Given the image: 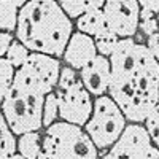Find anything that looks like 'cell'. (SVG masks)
<instances>
[{
	"label": "cell",
	"mask_w": 159,
	"mask_h": 159,
	"mask_svg": "<svg viewBox=\"0 0 159 159\" xmlns=\"http://www.w3.org/2000/svg\"><path fill=\"white\" fill-rule=\"evenodd\" d=\"M111 80L108 96L127 121L143 123L159 103V62L143 42L119 38L110 56Z\"/></svg>",
	"instance_id": "6da1fadb"
},
{
	"label": "cell",
	"mask_w": 159,
	"mask_h": 159,
	"mask_svg": "<svg viewBox=\"0 0 159 159\" xmlns=\"http://www.w3.org/2000/svg\"><path fill=\"white\" fill-rule=\"evenodd\" d=\"M73 32V19L56 0H29L19 8L15 37L30 52H43L61 59Z\"/></svg>",
	"instance_id": "7a4b0ae2"
},
{
	"label": "cell",
	"mask_w": 159,
	"mask_h": 159,
	"mask_svg": "<svg viewBox=\"0 0 159 159\" xmlns=\"http://www.w3.org/2000/svg\"><path fill=\"white\" fill-rule=\"evenodd\" d=\"M45 97L46 92L27 65L24 64L16 69L13 84L0 103L2 113L15 135L43 129Z\"/></svg>",
	"instance_id": "3957f363"
},
{
	"label": "cell",
	"mask_w": 159,
	"mask_h": 159,
	"mask_svg": "<svg viewBox=\"0 0 159 159\" xmlns=\"http://www.w3.org/2000/svg\"><path fill=\"white\" fill-rule=\"evenodd\" d=\"M99 150L84 130L64 119L43 127L40 159H96Z\"/></svg>",
	"instance_id": "277c9868"
},
{
	"label": "cell",
	"mask_w": 159,
	"mask_h": 159,
	"mask_svg": "<svg viewBox=\"0 0 159 159\" xmlns=\"http://www.w3.org/2000/svg\"><path fill=\"white\" fill-rule=\"evenodd\" d=\"M54 94L59 105V119L84 126L92 113L94 97L84 88L78 70L62 65Z\"/></svg>",
	"instance_id": "5b68a950"
},
{
	"label": "cell",
	"mask_w": 159,
	"mask_h": 159,
	"mask_svg": "<svg viewBox=\"0 0 159 159\" xmlns=\"http://www.w3.org/2000/svg\"><path fill=\"white\" fill-rule=\"evenodd\" d=\"M127 123V118L118 103L108 94H103L94 97L92 113L83 127L97 147L99 156H102L118 140Z\"/></svg>",
	"instance_id": "8992f818"
},
{
	"label": "cell",
	"mask_w": 159,
	"mask_h": 159,
	"mask_svg": "<svg viewBox=\"0 0 159 159\" xmlns=\"http://www.w3.org/2000/svg\"><path fill=\"white\" fill-rule=\"evenodd\" d=\"M105 159L132 157V159H159V150L153 143L143 123H127L121 135L102 154Z\"/></svg>",
	"instance_id": "52a82bcc"
},
{
	"label": "cell",
	"mask_w": 159,
	"mask_h": 159,
	"mask_svg": "<svg viewBox=\"0 0 159 159\" xmlns=\"http://www.w3.org/2000/svg\"><path fill=\"white\" fill-rule=\"evenodd\" d=\"M102 11L108 29L119 38L135 37V34L139 32V0H105Z\"/></svg>",
	"instance_id": "ba28073f"
},
{
	"label": "cell",
	"mask_w": 159,
	"mask_h": 159,
	"mask_svg": "<svg viewBox=\"0 0 159 159\" xmlns=\"http://www.w3.org/2000/svg\"><path fill=\"white\" fill-rule=\"evenodd\" d=\"M80 78L84 88L91 92L92 97L108 94L110 80H111V64L110 57L97 54L89 64L78 70Z\"/></svg>",
	"instance_id": "9c48e42d"
},
{
	"label": "cell",
	"mask_w": 159,
	"mask_h": 159,
	"mask_svg": "<svg viewBox=\"0 0 159 159\" xmlns=\"http://www.w3.org/2000/svg\"><path fill=\"white\" fill-rule=\"evenodd\" d=\"M97 54L99 52L96 48L94 37L83 34L80 30H75L69 40L67 46H65V51L61 59L64 61L65 65H69V67L75 70H80L86 64H89Z\"/></svg>",
	"instance_id": "30bf717a"
},
{
	"label": "cell",
	"mask_w": 159,
	"mask_h": 159,
	"mask_svg": "<svg viewBox=\"0 0 159 159\" xmlns=\"http://www.w3.org/2000/svg\"><path fill=\"white\" fill-rule=\"evenodd\" d=\"M25 65L35 75V78L38 80V83L42 84L46 94H49V92L56 89L57 81H59V75H61V69H62L59 57L43 54V52H30Z\"/></svg>",
	"instance_id": "8fae6325"
},
{
	"label": "cell",
	"mask_w": 159,
	"mask_h": 159,
	"mask_svg": "<svg viewBox=\"0 0 159 159\" xmlns=\"http://www.w3.org/2000/svg\"><path fill=\"white\" fill-rule=\"evenodd\" d=\"M75 27H76V30L88 34L91 37H97L103 32L110 30L107 22H105V16H103L102 8L89 10V11L83 13L81 16H78L75 19Z\"/></svg>",
	"instance_id": "7c38bea8"
},
{
	"label": "cell",
	"mask_w": 159,
	"mask_h": 159,
	"mask_svg": "<svg viewBox=\"0 0 159 159\" xmlns=\"http://www.w3.org/2000/svg\"><path fill=\"white\" fill-rule=\"evenodd\" d=\"M16 151L25 159H40V154H42V130H30L18 135Z\"/></svg>",
	"instance_id": "4fadbf2b"
},
{
	"label": "cell",
	"mask_w": 159,
	"mask_h": 159,
	"mask_svg": "<svg viewBox=\"0 0 159 159\" xmlns=\"http://www.w3.org/2000/svg\"><path fill=\"white\" fill-rule=\"evenodd\" d=\"M16 145H18V135H15V132L8 126L2 113V108H0V159L11 157L16 153Z\"/></svg>",
	"instance_id": "5bb4252c"
},
{
	"label": "cell",
	"mask_w": 159,
	"mask_h": 159,
	"mask_svg": "<svg viewBox=\"0 0 159 159\" xmlns=\"http://www.w3.org/2000/svg\"><path fill=\"white\" fill-rule=\"evenodd\" d=\"M56 2L62 7L70 19H76L89 10L102 8L105 0H56Z\"/></svg>",
	"instance_id": "9a60e30c"
},
{
	"label": "cell",
	"mask_w": 159,
	"mask_h": 159,
	"mask_svg": "<svg viewBox=\"0 0 159 159\" xmlns=\"http://www.w3.org/2000/svg\"><path fill=\"white\" fill-rule=\"evenodd\" d=\"M19 8L13 0H0V30L15 34Z\"/></svg>",
	"instance_id": "2e32d148"
},
{
	"label": "cell",
	"mask_w": 159,
	"mask_h": 159,
	"mask_svg": "<svg viewBox=\"0 0 159 159\" xmlns=\"http://www.w3.org/2000/svg\"><path fill=\"white\" fill-rule=\"evenodd\" d=\"M29 56H30V49L15 37V40L11 42V45H10V48L7 51V54H5L7 61L15 69H19V67H22V65L27 62Z\"/></svg>",
	"instance_id": "e0dca14e"
},
{
	"label": "cell",
	"mask_w": 159,
	"mask_h": 159,
	"mask_svg": "<svg viewBox=\"0 0 159 159\" xmlns=\"http://www.w3.org/2000/svg\"><path fill=\"white\" fill-rule=\"evenodd\" d=\"M16 69L7 61V57L0 59V103L3 102L5 96L13 84V78H15Z\"/></svg>",
	"instance_id": "ac0fdd59"
},
{
	"label": "cell",
	"mask_w": 159,
	"mask_h": 159,
	"mask_svg": "<svg viewBox=\"0 0 159 159\" xmlns=\"http://www.w3.org/2000/svg\"><path fill=\"white\" fill-rule=\"evenodd\" d=\"M139 32L145 37V40H147L150 35L159 32V24H157V19H156V13H153L147 8H140Z\"/></svg>",
	"instance_id": "d6986e66"
},
{
	"label": "cell",
	"mask_w": 159,
	"mask_h": 159,
	"mask_svg": "<svg viewBox=\"0 0 159 159\" xmlns=\"http://www.w3.org/2000/svg\"><path fill=\"white\" fill-rule=\"evenodd\" d=\"M94 42H96V48H97L99 54L110 57L111 52L116 48V45H118V42H119V37L116 34H113L111 30H107V32L94 37Z\"/></svg>",
	"instance_id": "ffe728a7"
},
{
	"label": "cell",
	"mask_w": 159,
	"mask_h": 159,
	"mask_svg": "<svg viewBox=\"0 0 159 159\" xmlns=\"http://www.w3.org/2000/svg\"><path fill=\"white\" fill-rule=\"evenodd\" d=\"M59 119V105H57V97L54 91L46 94L45 97V105H43V127L52 124Z\"/></svg>",
	"instance_id": "44dd1931"
},
{
	"label": "cell",
	"mask_w": 159,
	"mask_h": 159,
	"mask_svg": "<svg viewBox=\"0 0 159 159\" xmlns=\"http://www.w3.org/2000/svg\"><path fill=\"white\" fill-rule=\"evenodd\" d=\"M143 124H145V127H147L153 143L156 145L157 150H159V103L150 111V115L143 121Z\"/></svg>",
	"instance_id": "7402d4cb"
},
{
	"label": "cell",
	"mask_w": 159,
	"mask_h": 159,
	"mask_svg": "<svg viewBox=\"0 0 159 159\" xmlns=\"http://www.w3.org/2000/svg\"><path fill=\"white\" fill-rule=\"evenodd\" d=\"M13 40H15V34L0 30V59L5 57V54H7V51H8Z\"/></svg>",
	"instance_id": "603a6c76"
},
{
	"label": "cell",
	"mask_w": 159,
	"mask_h": 159,
	"mask_svg": "<svg viewBox=\"0 0 159 159\" xmlns=\"http://www.w3.org/2000/svg\"><path fill=\"white\" fill-rule=\"evenodd\" d=\"M145 45H147V48L150 49V52L153 54V57L159 62V32L150 35L147 38V42H145Z\"/></svg>",
	"instance_id": "cb8c5ba5"
},
{
	"label": "cell",
	"mask_w": 159,
	"mask_h": 159,
	"mask_svg": "<svg viewBox=\"0 0 159 159\" xmlns=\"http://www.w3.org/2000/svg\"><path fill=\"white\" fill-rule=\"evenodd\" d=\"M140 8H147L153 13H159V0H139Z\"/></svg>",
	"instance_id": "d4e9b609"
},
{
	"label": "cell",
	"mask_w": 159,
	"mask_h": 159,
	"mask_svg": "<svg viewBox=\"0 0 159 159\" xmlns=\"http://www.w3.org/2000/svg\"><path fill=\"white\" fill-rule=\"evenodd\" d=\"M13 2L16 3V7H18V8H21V7H24L25 3H27L29 0H13Z\"/></svg>",
	"instance_id": "484cf974"
},
{
	"label": "cell",
	"mask_w": 159,
	"mask_h": 159,
	"mask_svg": "<svg viewBox=\"0 0 159 159\" xmlns=\"http://www.w3.org/2000/svg\"><path fill=\"white\" fill-rule=\"evenodd\" d=\"M156 19H157V24H159V13H157V15H156Z\"/></svg>",
	"instance_id": "4316f807"
}]
</instances>
